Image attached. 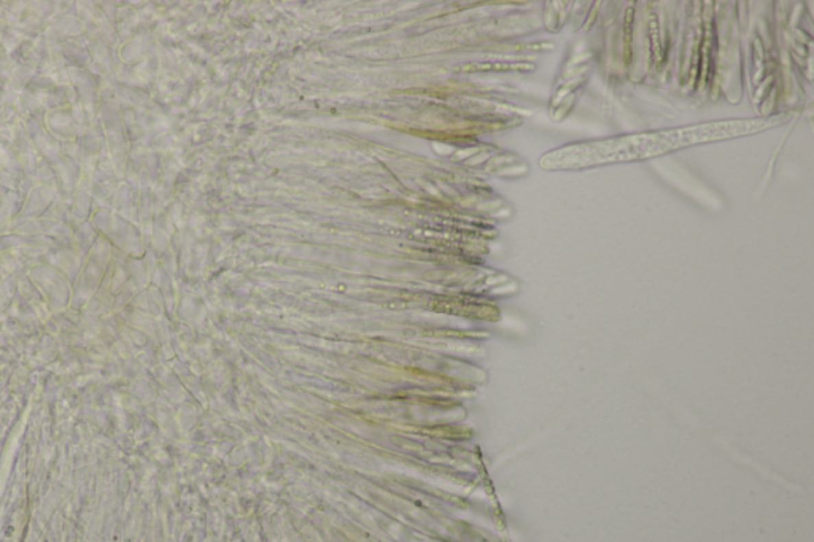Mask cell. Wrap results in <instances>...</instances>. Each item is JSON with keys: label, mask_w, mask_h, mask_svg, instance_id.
Here are the masks:
<instances>
[{"label": "cell", "mask_w": 814, "mask_h": 542, "mask_svg": "<svg viewBox=\"0 0 814 542\" xmlns=\"http://www.w3.org/2000/svg\"><path fill=\"white\" fill-rule=\"evenodd\" d=\"M773 121H776V119H771V121H763V119H757V121L756 119L754 121H728L708 124V126H693L660 130V132L652 134L630 135V137L605 140V142L577 143L542 156L541 165L544 169H579L590 167V165L596 164L646 159L682 148L686 145L757 132L760 129L773 126L775 124Z\"/></svg>", "instance_id": "cell-1"}]
</instances>
